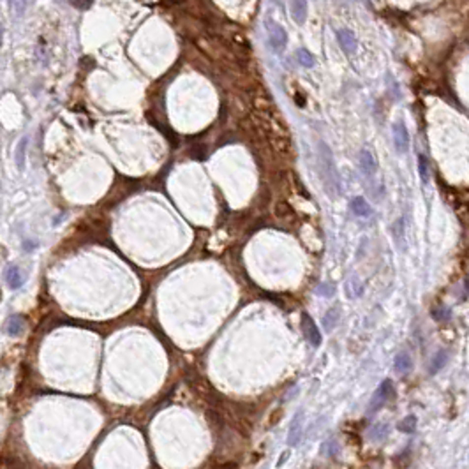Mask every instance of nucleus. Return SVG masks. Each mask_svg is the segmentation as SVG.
Instances as JSON below:
<instances>
[{
    "label": "nucleus",
    "mask_w": 469,
    "mask_h": 469,
    "mask_svg": "<svg viewBox=\"0 0 469 469\" xmlns=\"http://www.w3.org/2000/svg\"><path fill=\"white\" fill-rule=\"evenodd\" d=\"M319 159H321V171L326 180L328 192H332L334 189H339V173L334 164V156L325 143H321V147H319Z\"/></svg>",
    "instance_id": "nucleus-1"
},
{
    "label": "nucleus",
    "mask_w": 469,
    "mask_h": 469,
    "mask_svg": "<svg viewBox=\"0 0 469 469\" xmlns=\"http://www.w3.org/2000/svg\"><path fill=\"white\" fill-rule=\"evenodd\" d=\"M266 34H268V42L274 48V51H277V53L284 51V48L287 44V34L282 27L268 20L266 21Z\"/></svg>",
    "instance_id": "nucleus-2"
},
{
    "label": "nucleus",
    "mask_w": 469,
    "mask_h": 469,
    "mask_svg": "<svg viewBox=\"0 0 469 469\" xmlns=\"http://www.w3.org/2000/svg\"><path fill=\"white\" fill-rule=\"evenodd\" d=\"M302 330H304V337L307 339V343L313 347L321 346V334L317 330V325L313 321V317L309 316L307 313L302 314Z\"/></svg>",
    "instance_id": "nucleus-3"
},
{
    "label": "nucleus",
    "mask_w": 469,
    "mask_h": 469,
    "mask_svg": "<svg viewBox=\"0 0 469 469\" xmlns=\"http://www.w3.org/2000/svg\"><path fill=\"white\" fill-rule=\"evenodd\" d=\"M393 393V383L390 379H385L377 386V390L374 392V397H372L371 406H369V411H377L379 407H383L386 404L390 397Z\"/></svg>",
    "instance_id": "nucleus-4"
},
{
    "label": "nucleus",
    "mask_w": 469,
    "mask_h": 469,
    "mask_svg": "<svg viewBox=\"0 0 469 469\" xmlns=\"http://www.w3.org/2000/svg\"><path fill=\"white\" fill-rule=\"evenodd\" d=\"M393 140H395L397 152H407V148H409V134H407L406 124L402 120L393 124Z\"/></svg>",
    "instance_id": "nucleus-5"
},
{
    "label": "nucleus",
    "mask_w": 469,
    "mask_h": 469,
    "mask_svg": "<svg viewBox=\"0 0 469 469\" xmlns=\"http://www.w3.org/2000/svg\"><path fill=\"white\" fill-rule=\"evenodd\" d=\"M302 438V411L295 414V418L289 423V432H287V443L289 446H296Z\"/></svg>",
    "instance_id": "nucleus-6"
},
{
    "label": "nucleus",
    "mask_w": 469,
    "mask_h": 469,
    "mask_svg": "<svg viewBox=\"0 0 469 469\" xmlns=\"http://www.w3.org/2000/svg\"><path fill=\"white\" fill-rule=\"evenodd\" d=\"M289 9H291L293 20H295L298 25H304L305 20H307V0H291Z\"/></svg>",
    "instance_id": "nucleus-7"
},
{
    "label": "nucleus",
    "mask_w": 469,
    "mask_h": 469,
    "mask_svg": "<svg viewBox=\"0 0 469 469\" xmlns=\"http://www.w3.org/2000/svg\"><path fill=\"white\" fill-rule=\"evenodd\" d=\"M27 145H29V136H23L16 145L14 150V164L20 171L25 169V161H27Z\"/></svg>",
    "instance_id": "nucleus-8"
},
{
    "label": "nucleus",
    "mask_w": 469,
    "mask_h": 469,
    "mask_svg": "<svg viewBox=\"0 0 469 469\" xmlns=\"http://www.w3.org/2000/svg\"><path fill=\"white\" fill-rule=\"evenodd\" d=\"M5 282L9 284L11 289H20V287L25 284V277L21 275L18 266H9L7 270H5Z\"/></svg>",
    "instance_id": "nucleus-9"
},
{
    "label": "nucleus",
    "mask_w": 469,
    "mask_h": 469,
    "mask_svg": "<svg viewBox=\"0 0 469 469\" xmlns=\"http://www.w3.org/2000/svg\"><path fill=\"white\" fill-rule=\"evenodd\" d=\"M337 39H339L341 46H343V50L346 51V53H353V51L356 50V39H355V34H353L351 30H346V29L339 30Z\"/></svg>",
    "instance_id": "nucleus-10"
},
{
    "label": "nucleus",
    "mask_w": 469,
    "mask_h": 469,
    "mask_svg": "<svg viewBox=\"0 0 469 469\" xmlns=\"http://www.w3.org/2000/svg\"><path fill=\"white\" fill-rule=\"evenodd\" d=\"M360 168H362V171H364L367 177H371V175L376 171V159H374V156L369 152L367 148H364V150L360 152Z\"/></svg>",
    "instance_id": "nucleus-11"
},
{
    "label": "nucleus",
    "mask_w": 469,
    "mask_h": 469,
    "mask_svg": "<svg viewBox=\"0 0 469 469\" xmlns=\"http://www.w3.org/2000/svg\"><path fill=\"white\" fill-rule=\"evenodd\" d=\"M23 328H25V323H23V319H21V316H11L5 321V334L11 335V337H16V335H20L21 332H23Z\"/></svg>",
    "instance_id": "nucleus-12"
},
{
    "label": "nucleus",
    "mask_w": 469,
    "mask_h": 469,
    "mask_svg": "<svg viewBox=\"0 0 469 469\" xmlns=\"http://www.w3.org/2000/svg\"><path fill=\"white\" fill-rule=\"evenodd\" d=\"M351 210L355 212L356 216L360 217H371L372 216V208L369 207V203L364 198H355L351 201Z\"/></svg>",
    "instance_id": "nucleus-13"
},
{
    "label": "nucleus",
    "mask_w": 469,
    "mask_h": 469,
    "mask_svg": "<svg viewBox=\"0 0 469 469\" xmlns=\"http://www.w3.org/2000/svg\"><path fill=\"white\" fill-rule=\"evenodd\" d=\"M395 371L401 372V374H407V372L411 371V358L407 353H401V355H397V358H395Z\"/></svg>",
    "instance_id": "nucleus-14"
},
{
    "label": "nucleus",
    "mask_w": 469,
    "mask_h": 469,
    "mask_svg": "<svg viewBox=\"0 0 469 469\" xmlns=\"http://www.w3.org/2000/svg\"><path fill=\"white\" fill-rule=\"evenodd\" d=\"M418 173L423 184H429V175H431V168H429V161L425 156H418Z\"/></svg>",
    "instance_id": "nucleus-15"
},
{
    "label": "nucleus",
    "mask_w": 469,
    "mask_h": 469,
    "mask_svg": "<svg viewBox=\"0 0 469 469\" xmlns=\"http://www.w3.org/2000/svg\"><path fill=\"white\" fill-rule=\"evenodd\" d=\"M414 429H416V416H413V414L406 416V418H404L401 423H399V431H401V432H406V434H411V432H413Z\"/></svg>",
    "instance_id": "nucleus-16"
},
{
    "label": "nucleus",
    "mask_w": 469,
    "mask_h": 469,
    "mask_svg": "<svg viewBox=\"0 0 469 469\" xmlns=\"http://www.w3.org/2000/svg\"><path fill=\"white\" fill-rule=\"evenodd\" d=\"M444 362H446V351H439L438 355L432 358V364H431V374H436V372L439 371L441 367L444 365Z\"/></svg>",
    "instance_id": "nucleus-17"
},
{
    "label": "nucleus",
    "mask_w": 469,
    "mask_h": 469,
    "mask_svg": "<svg viewBox=\"0 0 469 469\" xmlns=\"http://www.w3.org/2000/svg\"><path fill=\"white\" fill-rule=\"evenodd\" d=\"M27 9V0H11V11L14 16H23Z\"/></svg>",
    "instance_id": "nucleus-18"
},
{
    "label": "nucleus",
    "mask_w": 469,
    "mask_h": 469,
    "mask_svg": "<svg viewBox=\"0 0 469 469\" xmlns=\"http://www.w3.org/2000/svg\"><path fill=\"white\" fill-rule=\"evenodd\" d=\"M298 60H300V63H302V65H305V67H313L314 62H316V60H314V57L311 55L307 50L298 51Z\"/></svg>",
    "instance_id": "nucleus-19"
},
{
    "label": "nucleus",
    "mask_w": 469,
    "mask_h": 469,
    "mask_svg": "<svg viewBox=\"0 0 469 469\" xmlns=\"http://www.w3.org/2000/svg\"><path fill=\"white\" fill-rule=\"evenodd\" d=\"M94 4V0H72V5L76 9H80V11H87V9H90Z\"/></svg>",
    "instance_id": "nucleus-20"
},
{
    "label": "nucleus",
    "mask_w": 469,
    "mask_h": 469,
    "mask_svg": "<svg viewBox=\"0 0 469 469\" xmlns=\"http://www.w3.org/2000/svg\"><path fill=\"white\" fill-rule=\"evenodd\" d=\"M2 44H4V27L0 23V48H2Z\"/></svg>",
    "instance_id": "nucleus-21"
},
{
    "label": "nucleus",
    "mask_w": 469,
    "mask_h": 469,
    "mask_svg": "<svg viewBox=\"0 0 469 469\" xmlns=\"http://www.w3.org/2000/svg\"><path fill=\"white\" fill-rule=\"evenodd\" d=\"M286 457H287V452H284L282 455H281V461L277 462V466H282V464H284V461H286Z\"/></svg>",
    "instance_id": "nucleus-22"
}]
</instances>
